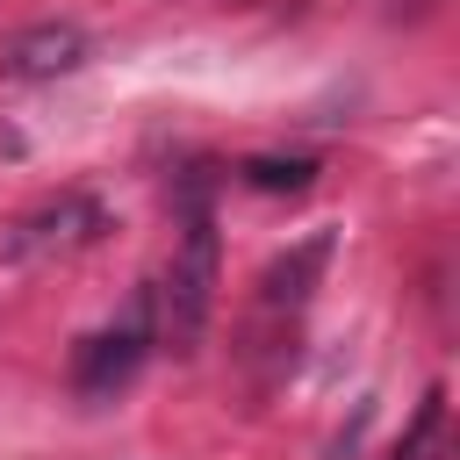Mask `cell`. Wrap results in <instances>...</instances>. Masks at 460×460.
<instances>
[{
    "label": "cell",
    "instance_id": "cell-1",
    "mask_svg": "<svg viewBox=\"0 0 460 460\" xmlns=\"http://www.w3.org/2000/svg\"><path fill=\"white\" fill-rule=\"evenodd\" d=\"M216 280H223L216 208H208V187L187 180V187H180V252H172L165 288H151V295L165 302V338H172V352H194V345H201L208 309H216Z\"/></svg>",
    "mask_w": 460,
    "mask_h": 460
},
{
    "label": "cell",
    "instance_id": "cell-2",
    "mask_svg": "<svg viewBox=\"0 0 460 460\" xmlns=\"http://www.w3.org/2000/svg\"><path fill=\"white\" fill-rule=\"evenodd\" d=\"M151 345H158V295L137 288L129 309H122L108 331H93V338L79 345V359H72V388H79L86 402H115V395L137 381V367L151 359Z\"/></svg>",
    "mask_w": 460,
    "mask_h": 460
},
{
    "label": "cell",
    "instance_id": "cell-3",
    "mask_svg": "<svg viewBox=\"0 0 460 460\" xmlns=\"http://www.w3.org/2000/svg\"><path fill=\"white\" fill-rule=\"evenodd\" d=\"M101 230H108V208H101L93 194H50V201H36L29 216L7 223L0 252H7L14 266H29V259H65V252L101 244Z\"/></svg>",
    "mask_w": 460,
    "mask_h": 460
},
{
    "label": "cell",
    "instance_id": "cell-4",
    "mask_svg": "<svg viewBox=\"0 0 460 460\" xmlns=\"http://www.w3.org/2000/svg\"><path fill=\"white\" fill-rule=\"evenodd\" d=\"M86 50L93 43H86L79 22H29L0 43V72L7 79H65V72L86 65Z\"/></svg>",
    "mask_w": 460,
    "mask_h": 460
},
{
    "label": "cell",
    "instance_id": "cell-5",
    "mask_svg": "<svg viewBox=\"0 0 460 460\" xmlns=\"http://www.w3.org/2000/svg\"><path fill=\"white\" fill-rule=\"evenodd\" d=\"M323 266H331V230H309L302 244L273 252L259 273V316H295L309 302V288L323 280Z\"/></svg>",
    "mask_w": 460,
    "mask_h": 460
},
{
    "label": "cell",
    "instance_id": "cell-6",
    "mask_svg": "<svg viewBox=\"0 0 460 460\" xmlns=\"http://www.w3.org/2000/svg\"><path fill=\"white\" fill-rule=\"evenodd\" d=\"M252 187H266V194H302L309 180H316V158H244L237 165Z\"/></svg>",
    "mask_w": 460,
    "mask_h": 460
},
{
    "label": "cell",
    "instance_id": "cell-7",
    "mask_svg": "<svg viewBox=\"0 0 460 460\" xmlns=\"http://www.w3.org/2000/svg\"><path fill=\"white\" fill-rule=\"evenodd\" d=\"M438 424H446V388H431V395L417 402V424L402 431L395 460H431V446H438Z\"/></svg>",
    "mask_w": 460,
    "mask_h": 460
}]
</instances>
